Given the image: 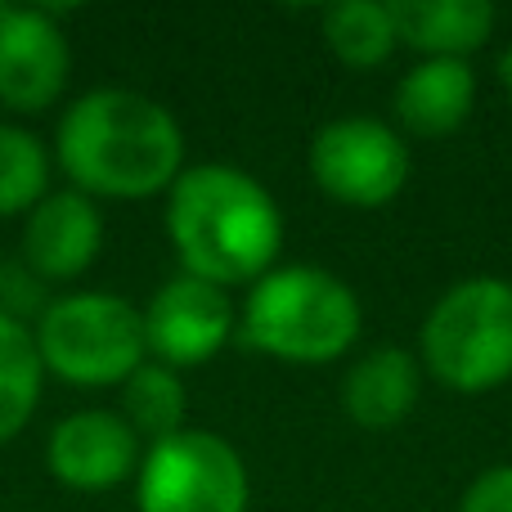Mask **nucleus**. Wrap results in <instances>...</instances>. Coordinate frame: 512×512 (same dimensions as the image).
Listing matches in <instances>:
<instances>
[{"label":"nucleus","mask_w":512,"mask_h":512,"mask_svg":"<svg viewBox=\"0 0 512 512\" xmlns=\"http://www.w3.org/2000/svg\"><path fill=\"white\" fill-rule=\"evenodd\" d=\"M140 315L149 355L176 373L207 364L234 333V306L225 288L194 279V274L162 283Z\"/></svg>","instance_id":"9"},{"label":"nucleus","mask_w":512,"mask_h":512,"mask_svg":"<svg viewBox=\"0 0 512 512\" xmlns=\"http://www.w3.org/2000/svg\"><path fill=\"white\" fill-rule=\"evenodd\" d=\"M50 194V149L32 131L0 122V216H27Z\"/></svg>","instance_id":"18"},{"label":"nucleus","mask_w":512,"mask_h":512,"mask_svg":"<svg viewBox=\"0 0 512 512\" xmlns=\"http://www.w3.org/2000/svg\"><path fill=\"white\" fill-rule=\"evenodd\" d=\"M319 189L346 207H382L409 180V144L373 117L328 122L310 144Z\"/></svg>","instance_id":"7"},{"label":"nucleus","mask_w":512,"mask_h":512,"mask_svg":"<svg viewBox=\"0 0 512 512\" xmlns=\"http://www.w3.org/2000/svg\"><path fill=\"white\" fill-rule=\"evenodd\" d=\"M54 162L86 198H153L185 171V135L158 99L104 86L59 117Z\"/></svg>","instance_id":"1"},{"label":"nucleus","mask_w":512,"mask_h":512,"mask_svg":"<svg viewBox=\"0 0 512 512\" xmlns=\"http://www.w3.org/2000/svg\"><path fill=\"white\" fill-rule=\"evenodd\" d=\"M423 360L463 396L504 387L512 378V283L495 274L454 283L423 324Z\"/></svg>","instance_id":"5"},{"label":"nucleus","mask_w":512,"mask_h":512,"mask_svg":"<svg viewBox=\"0 0 512 512\" xmlns=\"http://www.w3.org/2000/svg\"><path fill=\"white\" fill-rule=\"evenodd\" d=\"M122 418L135 436H149L153 445L185 432V382L176 369L158 360H144L122 382Z\"/></svg>","instance_id":"17"},{"label":"nucleus","mask_w":512,"mask_h":512,"mask_svg":"<svg viewBox=\"0 0 512 512\" xmlns=\"http://www.w3.org/2000/svg\"><path fill=\"white\" fill-rule=\"evenodd\" d=\"M477 77L468 59H423L396 86V113L414 135H450L468 122Z\"/></svg>","instance_id":"13"},{"label":"nucleus","mask_w":512,"mask_h":512,"mask_svg":"<svg viewBox=\"0 0 512 512\" xmlns=\"http://www.w3.org/2000/svg\"><path fill=\"white\" fill-rule=\"evenodd\" d=\"M0 283H5V274H0Z\"/></svg>","instance_id":"21"},{"label":"nucleus","mask_w":512,"mask_h":512,"mask_svg":"<svg viewBox=\"0 0 512 512\" xmlns=\"http://www.w3.org/2000/svg\"><path fill=\"white\" fill-rule=\"evenodd\" d=\"M45 468L68 490H113L140 472V436L113 409H77L54 423Z\"/></svg>","instance_id":"10"},{"label":"nucleus","mask_w":512,"mask_h":512,"mask_svg":"<svg viewBox=\"0 0 512 512\" xmlns=\"http://www.w3.org/2000/svg\"><path fill=\"white\" fill-rule=\"evenodd\" d=\"M72 77V50L59 18L41 5H0V104L45 113Z\"/></svg>","instance_id":"8"},{"label":"nucleus","mask_w":512,"mask_h":512,"mask_svg":"<svg viewBox=\"0 0 512 512\" xmlns=\"http://www.w3.org/2000/svg\"><path fill=\"white\" fill-rule=\"evenodd\" d=\"M243 337L283 364H328L360 337V301L337 274L315 265L270 270L248 292Z\"/></svg>","instance_id":"3"},{"label":"nucleus","mask_w":512,"mask_h":512,"mask_svg":"<svg viewBox=\"0 0 512 512\" xmlns=\"http://www.w3.org/2000/svg\"><path fill=\"white\" fill-rule=\"evenodd\" d=\"M140 512H248V468L212 432H185L149 445L135 481Z\"/></svg>","instance_id":"6"},{"label":"nucleus","mask_w":512,"mask_h":512,"mask_svg":"<svg viewBox=\"0 0 512 512\" xmlns=\"http://www.w3.org/2000/svg\"><path fill=\"white\" fill-rule=\"evenodd\" d=\"M167 234L185 274L234 288L270 274L283 248V216L256 176L203 162L180 171L167 189Z\"/></svg>","instance_id":"2"},{"label":"nucleus","mask_w":512,"mask_h":512,"mask_svg":"<svg viewBox=\"0 0 512 512\" xmlns=\"http://www.w3.org/2000/svg\"><path fill=\"white\" fill-rule=\"evenodd\" d=\"M41 369L72 387H122L144 360V315L113 292H63L32 328Z\"/></svg>","instance_id":"4"},{"label":"nucleus","mask_w":512,"mask_h":512,"mask_svg":"<svg viewBox=\"0 0 512 512\" xmlns=\"http://www.w3.org/2000/svg\"><path fill=\"white\" fill-rule=\"evenodd\" d=\"M324 41L346 68H378L400 45L396 14L378 0H346L324 9Z\"/></svg>","instance_id":"16"},{"label":"nucleus","mask_w":512,"mask_h":512,"mask_svg":"<svg viewBox=\"0 0 512 512\" xmlns=\"http://www.w3.org/2000/svg\"><path fill=\"white\" fill-rule=\"evenodd\" d=\"M391 14H396V36L427 59H463L495 32L490 0H396Z\"/></svg>","instance_id":"12"},{"label":"nucleus","mask_w":512,"mask_h":512,"mask_svg":"<svg viewBox=\"0 0 512 512\" xmlns=\"http://www.w3.org/2000/svg\"><path fill=\"white\" fill-rule=\"evenodd\" d=\"M418 405V364L400 346H378L346 373V414L369 432H387Z\"/></svg>","instance_id":"14"},{"label":"nucleus","mask_w":512,"mask_h":512,"mask_svg":"<svg viewBox=\"0 0 512 512\" xmlns=\"http://www.w3.org/2000/svg\"><path fill=\"white\" fill-rule=\"evenodd\" d=\"M499 81H504V90H508V99H512V45L504 50V59H499Z\"/></svg>","instance_id":"20"},{"label":"nucleus","mask_w":512,"mask_h":512,"mask_svg":"<svg viewBox=\"0 0 512 512\" xmlns=\"http://www.w3.org/2000/svg\"><path fill=\"white\" fill-rule=\"evenodd\" d=\"M104 248V216H99L95 198L77 194V189H50L41 203L27 212L23 225V261L32 265L41 279L68 283L95 265Z\"/></svg>","instance_id":"11"},{"label":"nucleus","mask_w":512,"mask_h":512,"mask_svg":"<svg viewBox=\"0 0 512 512\" xmlns=\"http://www.w3.org/2000/svg\"><path fill=\"white\" fill-rule=\"evenodd\" d=\"M41 382L45 369L36 355L32 328L0 310V445L14 441L32 423L36 405H41Z\"/></svg>","instance_id":"15"},{"label":"nucleus","mask_w":512,"mask_h":512,"mask_svg":"<svg viewBox=\"0 0 512 512\" xmlns=\"http://www.w3.org/2000/svg\"><path fill=\"white\" fill-rule=\"evenodd\" d=\"M459 512H512V468H490L468 486Z\"/></svg>","instance_id":"19"}]
</instances>
